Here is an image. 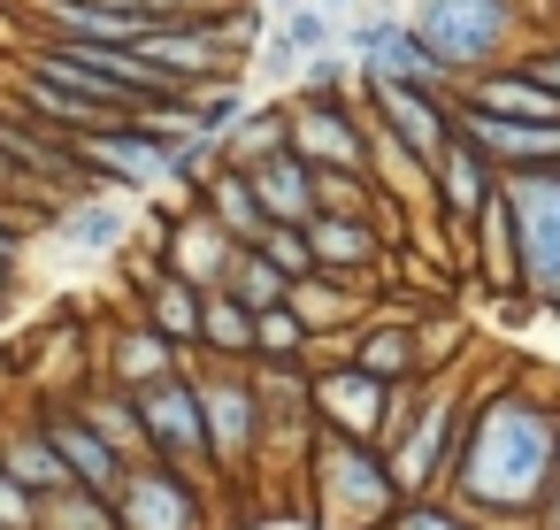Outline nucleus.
Instances as JSON below:
<instances>
[{"label":"nucleus","instance_id":"b1692460","mask_svg":"<svg viewBox=\"0 0 560 530\" xmlns=\"http://www.w3.org/2000/svg\"><path fill=\"white\" fill-rule=\"evenodd\" d=\"M223 292H231V300H246V308L261 315V308H277V300L292 292V277H284V269H277L269 254L238 246V254H231V269H223Z\"/></svg>","mask_w":560,"mask_h":530},{"label":"nucleus","instance_id":"1a4fd4ad","mask_svg":"<svg viewBox=\"0 0 560 530\" xmlns=\"http://www.w3.org/2000/svg\"><path fill=\"white\" fill-rule=\"evenodd\" d=\"M361 85H369L376 124H384V139H392L399 154L430 162V154L453 139V101H445V93H422V85H384V78H361Z\"/></svg>","mask_w":560,"mask_h":530},{"label":"nucleus","instance_id":"6e6552de","mask_svg":"<svg viewBox=\"0 0 560 530\" xmlns=\"http://www.w3.org/2000/svg\"><path fill=\"white\" fill-rule=\"evenodd\" d=\"M453 131L483 154V162H506V170H552L560 162V124H529V116H491V108H468L453 101Z\"/></svg>","mask_w":560,"mask_h":530},{"label":"nucleus","instance_id":"4be33fe9","mask_svg":"<svg viewBox=\"0 0 560 530\" xmlns=\"http://www.w3.org/2000/svg\"><path fill=\"white\" fill-rule=\"evenodd\" d=\"M0 469H9V476H16L32 499H47V492H62V484H70V469H62V453L47 446V430H39V423L0 438Z\"/></svg>","mask_w":560,"mask_h":530},{"label":"nucleus","instance_id":"5701e85b","mask_svg":"<svg viewBox=\"0 0 560 530\" xmlns=\"http://www.w3.org/2000/svg\"><path fill=\"white\" fill-rule=\"evenodd\" d=\"M200 346H208V354H223V361H246V354H254V308H246V300H231L223 285H215V292H200Z\"/></svg>","mask_w":560,"mask_h":530},{"label":"nucleus","instance_id":"4468645a","mask_svg":"<svg viewBox=\"0 0 560 530\" xmlns=\"http://www.w3.org/2000/svg\"><path fill=\"white\" fill-rule=\"evenodd\" d=\"M246 177H254V200H261V216H269V223H307V216H315V170H307L292 147L261 154Z\"/></svg>","mask_w":560,"mask_h":530},{"label":"nucleus","instance_id":"72a5a7b5","mask_svg":"<svg viewBox=\"0 0 560 530\" xmlns=\"http://www.w3.org/2000/svg\"><path fill=\"white\" fill-rule=\"evenodd\" d=\"M261 62H269V78H292V70H300L307 55H300L292 39H269V55H261Z\"/></svg>","mask_w":560,"mask_h":530},{"label":"nucleus","instance_id":"aec40b11","mask_svg":"<svg viewBox=\"0 0 560 530\" xmlns=\"http://www.w3.org/2000/svg\"><path fill=\"white\" fill-rule=\"evenodd\" d=\"M200 200H208V216H215L238 246H254V239H261V223H269V216H261V200H254V177H246L238 162H215V170H208V185H200Z\"/></svg>","mask_w":560,"mask_h":530},{"label":"nucleus","instance_id":"7ed1b4c3","mask_svg":"<svg viewBox=\"0 0 560 530\" xmlns=\"http://www.w3.org/2000/svg\"><path fill=\"white\" fill-rule=\"evenodd\" d=\"M407 32L438 55V70L453 78H476L499 47H506V32H514V9L506 0H415V16H407Z\"/></svg>","mask_w":560,"mask_h":530},{"label":"nucleus","instance_id":"ddd939ff","mask_svg":"<svg viewBox=\"0 0 560 530\" xmlns=\"http://www.w3.org/2000/svg\"><path fill=\"white\" fill-rule=\"evenodd\" d=\"M430 177H438V200H445V216H453V223H476V216L499 200V185H491V162H483V154H476L460 131H453L438 154H430Z\"/></svg>","mask_w":560,"mask_h":530},{"label":"nucleus","instance_id":"dca6fc26","mask_svg":"<svg viewBox=\"0 0 560 530\" xmlns=\"http://www.w3.org/2000/svg\"><path fill=\"white\" fill-rule=\"evenodd\" d=\"M139 300H147V323L170 338V346H200V285H185V277H170L162 262H147L139 269Z\"/></svg>","mask_w":560,"mask_h":530},{"label":"nucleus","instance_id":"f704fd0d","mask_svg":"<svg viewBox=\"0 0 560 530\" xmlns=\"http://www.w3.org/2000/svg\"><path fill=\"white\" fill-rule=\"evenodd\" d=\"M399 530H460V522H445V515H430V507H415V515H399Z\"/></svg>","mask_w":560,"mask_h":530},{"label":"nucleus","instance_id":"4c0bfd02","mask_svg":"<svg viewBox=\"0 0 560 530\" xmlns=\"http://www.w3.org/2000/svg\"><path fill=\"white\" fill-rule=\"evenodd\" d=\"M323 9H346V0H323Z\"/></svg>","mask_w":560,"mask_h":530},{"label":"nucleus","instance_id":"473e14b6","mask_svg":"<svg viewBox=\"0 0 560 530\" xmlns=\"http://www.w3.org/2000/svg\"><path fill=\"white\" fill-rule=\"evenodd\" d=\"M361 369H369V377H384V369H407V338H399V331L369 338V346H361Z\"/></svg>","mask_w":560,"mask_h":530},{"label":"nucleus","instance_id":"e433bc0d","mask_svg":"<svg viewBox=\"0 0 560 530\" xmlns=\"http://www.w3.org/2000/svg\"><path fill=\"white\" fill-rule=\"evenodd\" d=\"M269 9H292V0H269Z\"/></svg>","mask_w":560,"mask_h":530},{"label":"nucleus","instance_id":"c756f323","mask_svg":"<svg viewBox=\"0 0 560 530\" xmlns=\"http://www.w3.org/2000/svg\"><path fill=\"white\" fill-rule=\"evenodd\" d=\"M445 423H453V407L438 400V407L422 415V430L407 438V461H399V476H430V469H438V438H445Z\"/></svg>","mask_w":560,"mask_h":530},{"label":"nucleus","instance_id":"c9c22d12","mask_svg":"<svg viewBox=\"0 0 560 530\" xmlns=\"http://www.w3.org/2000/svg\"><path fill=\"white\" fill-rule=\"evenodd\" d=\"M529 78H537V85H552V93H560V55H545V62H537V70H529Z\"/></svg>","mask_w":560,"mask_h":530},{"label":"nucleus","instance_id":"2f4dec72","mask_svg":"<svg viewBox=\"0 0 560 530\" xmlns=\"http://www.w3.org/2000/svg\"><path fill=\"white\" fill-rule=\"evenodd\" d=\"M0 530H39V499L0 469Z\"/></svg>","mask_w":560,"mask_h":530},{"label":"nucleus","instance_id":"20e7f679","mask_svg":"<svg viewBox=\"0 0 560 530\" xmlns=\"http://www.w3.org/2000/svg\"><path fill=\"white\" fill-rule=\"evenodd\" d=\"M85 185H108V193H162L170 185V139L139 116H116V124H93L70 139Z\"/></svg>","mask_w":560,"mask_h":530},{"label":"nucleus","instance_id":"a211bd4d","mask_svg":"<svg viewBox=\"0 0 560 530\" xmlns=\"http://www.w3.org/2000/svg\"><path fill=\"white\" fill-rule=\"evenodd\" d=\"M300 231H307V246H315V269H323V277H353V269H369V262H376V231H369L361 216H330V208H315Z\"/></svg>","mask_w":560,"mask_h":530},{"label":"nucleus","instance_id":"a878e982","mask_svg":"<svg viewBox=\"0 0 560 530\" xmlns=\"http://www.w3.org/2000/svg\"><path fill=\"white\" fill-rule=\"evenodd\" d=\"M284 147V108H246L231 131H223V162H238V170H254L261 154H277Z\"/></svg>","mask_w":560,"mask_h":530},{"label":"nucleus","instance_id":"6ab92c4d","mask_svg":"<svg viewBox=\"0 0 560 530\" xmlns=\"http://www.w3.org/2000/svg\"><path fill=\"white\" fill-rule=\"evenodd\" d=\"M468 108H491V116H529V124H560V93L552 85H537L529 70H491V78H476L468 93H460Z\"/></svg>","mask_w":560,"mask_h":530},{"label":"nucleus","instance_id":"9d476101","mask_svg":"<svg viewBox=\"0 0 560 530\" xmlns=\"http://www.w3.org/2000/svg\"><path fill=\"white\" fill-rule=\"evenodd\" d=\"M39 430H47V446L62 453V469H70V484H85V492H101V499H116V484H124V453L78 415V407H47L39 415Z\"/></svg>","mask_w":560,"mask_h":530},{"label":"nucleus","instance_id":"7c9ffc66","mask_svg":"<svg viewBox=\"0 0 560 530\" xmlns=\"http://www.w3.org/2000/svg\"><path fill=\"white\" fill-rule=\"evenodd\" d=\"M330 32H338V24H330L323 0H315V9H284V32H277V39H292L300 55H323V47H330Z\"/></svg>","mask_w":560,"mask_h":530},{"label":"nucleus","instance_id":"0eeeda50","mask_svg":"<svg viewBox=\"0 0 560 530\" xmlns=\"http://www.w3.org/2000/svg\"><path fill=\"white\" fill-rule=\"evenodd\" d=\"M116 530H200V499L170 461H139L116 484Z\"/></svg>","mask_w":560,"mask_h":530},{"label":"nucleus","instance_id":"412c9836","mask_svg":"<svg viewBox=\"0 0 560 530\" xmlns=\"http://www.w3.org/2000/svg\"><path fill=\"white\" fill-rule=\"evenodd\" d=\"M315 400H323L330 423H346V438H369V430L384 423V384H376L369 369H338V377H323Z\"/></svg>","mask_w":560,"mask_h":530},{"label":"nucleus","instance_id":"423d86ee","mask_svg":"<svg viewBox=\"0 0 560 530\" xmlns=\"http://www.w3.org/2000/svg\"><path fill=\"white\" fill-rule=\"evenodd\" d=\"M131 400H139V423H147V453L154 461H170V469L208 461V415H200V384L185 369L162 377V384H139Z\"/></svg>","mask_w":560,"mask_h":530},{"label":"nucleus","instance_id":"2eb2a0df","mask_svg":"<svg viewBox=\"0 0 560 530\" xmlns=\"http://www.w3.org/2000/svg\"><path fill=\"white\" fill-rule=\"evenodd\" d=\"M177 369H185V346H170L154 323H124V331L108 338V377H116V392L162 384V377H177Z\"/></svg>","mask_w":560,"mask_h":530},{"label":"nucleus","instance_id":"f3484780","mask_svg":"<svg viewBox=\"0 0 560 530\" xmlns=\"http://www.w3.org/2000/svg\"><path fill=\"white\" fill-rule=\"evenodd\" d=\"M55 239L78 246V254H116V246L131 239V208H124V193H85V200H70L62 223H55Z\"/></svg>","mask_w":560,"mask_h":530},{"label":"nucleus","instance_id":"c85d7f7f","mask_svg":"<svg viewBox=\"0 0 560 530\" xmlns=\"http://www.w3.org/2000/svg\"><path fill=\"white\" fill-rule=\"evenodd\" d=\"M254 254H269L284 277H315V246H307V231H300V223H261Z\"/></svg>","mask_w":560,"mask_h":530},{"label":"nucleus","instance_id":"cd10ccee","mask_svg":"<svg viewBox=\"0 0 560 530\" xmlns=\"http://www.w3.org/2000/svg\"><path fill=\"white\" fill-rule=\"evenodd\" d=\"M300 346H307V323L292 315V300H277V308L254 315V354H261V361H292Z\"/></svg>","mask_w":560,"mask_h":530},{"label":"nucleus","instance_id":"39448f33","mask_svg":"<svg viewBox=\"0 0 560 530\" xmlns=\"http://www.w3.org/2000/svg\"><path fill=\"white\" fill-rule=\"evenodd\" d=\"M284 147L307 170H353V177H369V131L346 108V93H300L284 108Z\"/></svg>","mask_w":560,"mask_h":530},{"label":"nucleus","instance_id":"f03ea898","mask_svg":"<svg viewBox=\"0 0 560 530\" xmlns=\"http://www.w3.org/2000/svg\"><path fill=\"white\" fill-rule=\"evenodd\" d=\"M506 223H514V277L560 308V162L552 170H514V185L499 193Z\"/></svg>","mask_w":560,"mask_h":530},{"label":"nucleus","instance_id":"f8f14e48","mask_svg":"<svg viewBox=\"0 0 560 530\" xmlns=\"http://www.w3.org/2000/svg\"><path fill=\"white\" fill-rule=\"evenodd\" d=\"M200 415H208V453L215 461H246L254 430H261V392L246 377H208L200 384Z\"/></svg>","mask_w":560,"mask_h":530},{"label":"nucleus","instance_id":"f257e3e1","mask_svg":"<svg viewBox=\"0 0 560 530\" xmlns=\"http://www.w3.org/2000/svg\"><path fill=\"white\" fill-rule=\"evenodd\" d=\"M552 415L537 400H491L476 438H468V461H460V492L483 499V507H522L552 461Z\"/></svg>","mask_w":560,"mask_h":530},{"label":"nucleus","instance_id":"bb28decb","mask_svg":"<svg viewBox=\"0 0 560 530\" xmlns=\"http://www.w3.org/2000/svg\"><path fill=\"white\" fill-rule=\"evenodd\" d=\"M47 515H39V530H116V499H101V492H85V484H62V492H47L39 499Z\"/></svg>","mask_w":560,"mask_h":530},{"label":"nucleus","instance_id":"58836bf2","mask_svg":"<svg viewBox=\"0 0 560 530\" xmlns=\"http://www.w3.org/2000/svg\"><path fill=\"white\" fill-rule=\"evenodd\" d=\"M552 530H560V515H552Z\"/></svg>","mask_w":560,"mask_h":530},{"label":"nucleus","instance_id":"9b49d317","mask_svg":"<svg viewBox=\"0 0 560 530\" xmlns=\"http://www.w3.org/2000/svg\"><path fill=\"white\" fill-rule=\"evenodd\" d=\"M231 254H238V239H231L208 208L177 216V223H170V239H162V269H170V277H185V285H200V292H215V285H223Z\"/></svg>","mask_w":560,"mask_h":530},{"label":"nucleus","instance_id":"393cba45","mask_svg":"<svg viewBox=\"0 0 560 530\" xmlns=\"http://www.w3.org/2000/svg\"><path fill=\"white\" fill-rule=\"evenodd\" d=\"M78 415H85V423H93L124 461H139V453H147V423H139V400H131V392H93Z\"/></svg>","mask_w":560,"mask_h":530}]
</instances>
